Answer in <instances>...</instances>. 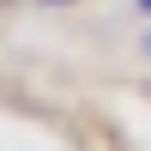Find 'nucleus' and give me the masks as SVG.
Listing matches in <instances>:
<instances>
[{"label":"nucleus","instance_id":"f257e3e1","mask_svg":"<svg viewBox=\"0 0 151 151\" xmlns=\"http://www.w3.org/2000/svg\"><path fill=\"white\" fill-rule=\"evenodd\" d=\"M139 6H145V12H151V0H139Z\"/></svg>","mask_w":151,"mask_h":151}]
</instances>
